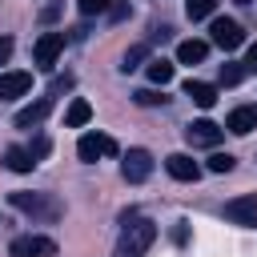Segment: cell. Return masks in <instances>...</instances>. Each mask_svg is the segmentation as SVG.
<instances>
[{
	"label": "cell",
	"instance_id": "obj_10",
	"mask_svg": "<svg viewBox=\"0 0 257 257\" xmlns=\"http://www.w3.org/2000/svg\"><path fill=\"white\" fill-rule=\"evenodd\" d=\"M225 128H229V133H237V137L253 133V128H257V104H237V108L225 116Z\"/></svg>",
	"mask_w": 257,
	"mask_h": 257
},
{
	"label": "cell",
	"instance_id": "obj_7",
	"mask_svg": "<svg viewBox=\"0 0 257 257\" xmlns=\"http://www.w3.org/2000/svg\"><path fill=\"white\" fill-rule=\"evenodd\" d=\"M209 32H213V44L217 48H241V40H245V28L237 24V20H225V16H217L213 24H209Z\"/></svg>",
	"mask_w": 257,
	"mask_h": 257
},
{
	"label": "cell",
	"instance_id": "obj_5",
	"mask_svg": "<svg viewBox=\"0 0 257 257\" xmlns=\"http://www.w3.org/2000/svg\"><path fill=\"white\" fill-rule=\"evenodd\" d=\"M149 173H153V157H149V149H128L124 161H120V177H124L128 185H141Z\"/></svg>",
	"mask_w": 257,
	"mask_h": 257
},
{
	"label": "cell",
	"instance_id": "obj_8",
	"mask_svg": "<svg viewBox=\"0 0 257 257\" xmlns=\"http://www.w3.org/2000/svg\"><path fill=\"white\" fill-rule=\"evenodd\" d=\"M60 52H64V32H44V36L32 44V60H36L40 68H52Z\"/></svg>",
	"mask_w": 257,
	"mask_h": 257
},
{
	"label": "cell",
	"instance_id": "obj_15",
	"mask_svg": "<svg viewBox=\"0 0 257 257\" xmlns=\"http://www.w3.org/2000/svg\"><path fill=\"white\" fill-rule=\"evenodd\" d=\"M185 96H189L193 104H201V108H213V104H217V88L205 84V80H185Z\"/></svg>",
	"mask_w": 257,
	"mask_h": 257
},
{
	"label": "cell",
	"instance_id": "obj_1",
	"mask_svg": "<svg viewBox=\"0 0 257 257\" xmlns=\"http://www.w3.org/2000/svg\"><path fill=\"white\" fill-rule=\"evenodd\" d=\"M8 201L28 213V217H40V221H60L64 217V205L52 197V193H8Z\"/></svg>",
	"mask_w": 257,
	"mask_h": 257
},
{
	"label": "cell",
	"instance_id": "obj_13",
	"mask_svg": "<svg viewBox=\"0 0 257 257\" xmlns=\"http://www.w3.org/2000/svg\"><path fill=\"white\" fill-rule=\"evenodd\" d=\"M48 112H52V96H40L36 104H28V108H20L12 124H16V128H32V124H40V120H44Z\"/></svg>",
	"mask_w": 257,
	"mask_h": 257
},
{
	"label": "cell",
	"instance_id": "obj_14",
	"mask_svg": "<svg viewBox=\"0 0 257 257\" xmlns=\"http://www.w3.org/2000/svg\"><path fill=\"white\" fill-rule=\"evenodd\" d=\"M205 56H209V40H197L193 36V40H181L177 44V60L181 64H201Z\"/></svg>",
	"mask_w": 257,
	"mask_h": 257
},
{
	"label": "cell",
	"instance_id": "obj_23",
	"mask_svg": "<svg viewBox=\"0 0 257 257\" xmlns=\"http://www.w3.org/2000/svg\"><path fill=\"white\" fill-rule=\"evenodd\" d=\"M133 100H137V104H145V108H153V104H165L169 96H161V92H153V88H137V92H133Z\"/></svg>",
	"mask_w": 257,
	"mask_h": 257
},
{
	"label": "cell",
	"instance_id": "obj_20",
	"mask_svg": "<svg viewBox=\"0 0 257 257\" xmlns=\"http://www.w3.org/2000/svg\"><path fill=\"white\" fill-rule=\"evenodd\" d=\"M213 8H217V0H185V12H189V20H205Z\"/></svg>",
	"mask_w": 257,
	"mask_h": 257
},
{
	"label": "cell",
	"instance_id": "obj_27",
	"mask_svg": "<svg viewBox=\"0 0 257 257\" xmlns=\"http://www.w3.org/2000/svg\"><path fill=\"white\" fill-rule=\"evenodd\" d=\"M245 72H257V44H249V52H245Z\"/></svg>",
	"mask_w": 257,
	"mask_h": 257
},
{
	"label": "cell",
	"instance_id": "obj_2",
	"mask_svg": "<svg viewBox=\"0 0 257 257\" xmlns=\"http://www.w3.org/2000/svg\"><path fill=\"white\" fill-rule=\"evenodd\" d=\"M153 241H157V225L153 221H133V225H124V233L116 241V257H145Z\"/></svg>",
	"mask_w": 257,
	"mask_h": 257
},
{
	"label": "cell",
	"instance_id": "obj_26",
	"mask_svg": "<svg viewBox=\"0 0 257 257\" xmlns=\"http://www.w3.org/2000/svg\"><path fill=\"white\" fill-rule=\"evenodd\" d=\"M48 137H32V145H28V153H32V161H40V157H48Z\"/></svg>",
	"mask_w": 257,
	"mask_h": 257
},
{
	"label": "cell",
	"instance_id": "obj_22",
	"mask_svg": "<svg viewBox=\"0 0 257 257\" xmlns=\"http://www.w3.org/2000/svg\"><path fill=\"white\" fill-rule=\"evenodd\" d=\"M76 8H80V16H100L112 8V0H76Z\"/></svg>",
	"mask_w": 257,
	"mask_h": 257
},
{
	"label": "cell",
	"instance_id": "obj_11",
	"mask_svg": "<svg viewBox=\"0 0 257 257\" xmlns=\"http://www.w3.org/2000/svg\"><path fill=\"white\" fill-rule=\"evenodd\" d=\"M165 169H169V177H177V181H197V177H201V165H197L189 153H173V157L165 161Z\"/></svg>",
	"mask_w": 257,
	"mask_h": 257
},
{
	"label": "cell",
	"instance_id": "obj_28",
	"mask_svg": "<svg viewBox=\"0 0 257 257\" xmlns=\"http://www.w3.org/2000/svg\"><path fill=\"white\" fill-rule=\"evenodd\" d=\"M12 56V36H0V64H8Z\"/></svg>",
	"mask_w": 257,
	"mask_h": 257
},
{
	"label": "cell",
	"instance_id": "obj_6",
	"mask_svg": "<svg viewBox=\"0 0 257 257\" xmlns=\"http://www.w3.org/2000/svg\"><path fill=\"white\" fill-rule=\"evenodd\" d=\"M225 217H229L233 225L253 229V225H257V193H241V197L225 201Z\"/></svg>",
	"mask_w": 257,
	"mask_h": 257
},
{
	"label": "cell",
	"instance_id": "obj_19",
	"mask_svg": "<svg viewBox=\"0 0 257 257\" xmlns=\"http://www.w3.org/2000/svg\"><path fill=\"white\" fill-rule=\"evenodd\" d=\"M145 56H149V44H133V48L124 52V60H120V72H133V68H137Z\"/></svg>",
	"mask_w": 257,
	"mask_h": 257
},
{
	"label": "cell",
	"instance_id": "obj_9",
	"mask_svg": "<svg viewBox=\"0 0 257 257\" xmlns=\"http://www.w3.org/2000/svg\"><path fill=\"white\" fill-rule=\"evenodd\" d=\"M221 137H225V128H221V124H213V120H205V116H201V120H193V124L185 128V141H189V145H205V149H213Z\"/></svg>",
	"mask_w": 257,
	"mask_h": 257
},
{
	"label": "cell",
	"instance_id": "obj_29",
	"mask_svg": "<svg viewBox=\"0 0 257 257\" xmlns=\"http://www.w3.org/2000/svg\"><path fill=\"white\" fill-rule=\"evenodd\" d=\"M237 4H253V0H237Z\"/></svg>",
	"mask_w": 257,
	"mask_h": 257
},
{
	"label": "cell",
	"instance_id": "obj_24",
	"mask_svg": "<svg viewBox=\"0 0 257 257\" xmlns=\"http://www.w3.org/2000/svg\"><path fill=\"white\" fill-rule=\"evenodd\" d=\"M128 16H133V4H128V0H116V4L108 8V20H112V24H120V20H128Z\"/></svg>",
	"mask_w": 257,
	"mask_h": 257
},
{
	"label": "cell",
	"instance_id": "obj_25",
	"mask_svg": "<svg viewBox=\"0 0 257 257\" xmlns=\"http://www.w3.org/2000/svg\"><path fill=\"white\" fill-rule=\"evenodd\" d=\"M241 76H245V64H225L221 68V84H241Z\"/></svg>",
	"mask_w": 257,
	"mask_h": 257
},
{
	"label": "cell",
	"instance_id": "obj_18",
	"mask_svg": "<svg viewBox=\"0 0 257 257\" xmlns=\"http://www.w3.org/2000/svg\"><path fill=\"white\" fill-rule=\"evenodd\" d=\"M149 80H153V84H169V80H173V64H169L165 56H153V60H149Z\"/></svg>",
	"mask_w": 257,
	"mask_h": 257
},
{
	"label": "cell",
	"instance_id": "obj_21",
	"mask_svg": "<svg viewBox=\"0 0 257 257\" xmlns=\"http://www.w3.org/2000/svg\"><path fill=\"white\" fill-rule=\"evenodd\" d=\"M233 165H237L233 153H213L209 157V173H233Z\"/></svg>",
	"mask_w": 257,
	"mask_h": 257
},
{
	"label": "cell",
	"instance_id": "obj_17",
	"mask_svg": "<svg viewBox=\"0 0 257 257\" xmlns=\"http://www.w3.org/2000/svg\"><path fill=\"white\" fill-rule=\"evenodd\" d=\"M4 165L12 169V173H32V153L28 149H20V145H12V149H4Z\"/></svg>",
	"mask_w": 257,
	"mask_h": 257
},
{
	"label": "cell",
	"instance_id": "obj_16",
	"mask_svg": "<svg viewBox=\"0 0 257 257\" xmlns=\"http://www.w3.org/2000/svg\"><path fill=\"white\" fill-rule=\"evenodd\" d=\"M92 120V104L84 100V96H76L72 104H68V112H64V124L68 128H80V124H88Z\"/></svg>",
	"mask_w": 257,
	"mask_h": 257
},
{
	"label": "cell",
	"instance_id": "obj_4",
	"mask_svg": "<svg viewBox=\"0 0 257 257\" xmlns=\"http://www.w3.org/2000/svg\"><path fill=\"white\" fill-rule=\"evenodd\" d=\"M76 157L80 161H96V157H116V141L112 137H104V133H84L80 141H76Z\"/></svg>",
	"mask_w": 257,
	"mask_h": 257
},
{
	"label": "cell",
	"instance_id": "obj_3",
	"mask_svg": "<svg viewBox=\"0 0 257 257\" xmlns=\"http://www.w3.org/2000/svg\"><path fill=\"white\" fill-rule=\"evenodd\" d=\"M52 253H56V241L40 233H24L8 245V257H52Z\"/></svg>",
	"mask_w": 257,
	"mask_h": 257
},
{
	"label": "cell",
	"instance_id": "obj_12",
	"mask_svg": "<svg viewBox=\"0 0 257 257\" xmlns=\"http://www.w3.org/2000/svg\"><path fill=\"white\" fill-rule=\"evenodd\" d=\"M32 88V72H0V100L24 96Z\"/></svg>",
	"mask_w": 257,
	"mask_h": 257
}]
</instances>
